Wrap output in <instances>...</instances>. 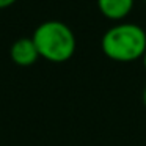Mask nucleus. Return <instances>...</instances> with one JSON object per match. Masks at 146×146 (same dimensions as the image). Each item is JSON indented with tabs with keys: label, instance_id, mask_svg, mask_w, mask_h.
I'll return each instance as SVG.
<instances>
[{
	"label": "nucleus",
	"instance_id": "f03ea898",
	"mask_svg": "<svg viewBox=\"0 0 146 146\" xmlns=\"http://www.w3.org/2000/svg\"><path fill=\"white\" fill-rule=\"evenodd\" d=\"M39 57L54 63L69 60L76 52V36L69 25L61 21H46L39 24L32 36Z\"/></svg>",
	"mask_w": 146,
	"mask_h": 146
},
{
	"label": "nucleus",
	"instance_id": "39448f33",
	"mask_svg": "<svg viewBox=\"0 0 146 146\" xmlns=\"http://www.w3.org/2000/svg\"><path fill=\"white\" fill-rule=\"evenodd\" d=\"M16 0H0V10L2 8H7V7H10V5H13Z\"/></svg>",
	"mask_w": 146,
	"mask_h": 146
},
{
	"label": "nucleus",
	"instance_id": "0eeeda50",
	"mask_svg": "<svg viewBox=\"0 0 146 146\" xmlns=\"http://www.w3.org/2000/svg\"><path fill=\"white\" fill-rule=\"evenodd\" d=\"M143 101H145V105H146V88H145V93H143Z\"/></svg>",
	"mask_w": 146,
	"mask_h": 146
},
{
	"label": "nucleus",
	"instance_id": "7ed1b4c3",
	"mask_svg": "<svg viewBox=\"0 0 146 146\" xmlns=\"http://www.w3.org/2000/svg\"><path fill=\"white\" fill-rule=\"evenodd\" d=\"M11 60L19 66H30L38 60L39 54L32 38H19L10 49Z\"/></svg>",
	"mask_w": 146,
	"mask_h": 146
},
{
	"label": "nucleus",
	"instance_id": "20e7f679",
	"mask_svg": "<svg viewBox=\"0 0 146 146\" xmlns=\"http://www.w3.org/2000/svg\"><path fill=\"white\" fill-rule=\"evenodd\" d=\"M135 0H98V8L110 21H121L132 11Z\"/></svg>",
	"mask_w": 146,
	"mask_h": 146
},
{
	"label": "nucleus",
	"instance_id": "f257e3e1",
	"mask_svg": "<svg viewBox=\"0 0 146 146\" xmlns=\"http://www.w3.org/2000/svg\"><path fill=\"white\" fill-rule=\"evenodd\" d=\"M101 49L113 61H135L146 52V32L137 24H116L104 33Z\"/></svg>",
	"mask_w": 146,
	"mask_h": 146
},
{
	"label": "nucleus",
	"instance_id": "423d86ee",
	"mask_svg": "<svg viewBox=\"0 0 146 146\" xmlns=\"http://www.w3.org/2000/svg\"><path fill=\"white\" fill-rule=\"evenodd\" d=\"M143 64H145V69H146V52H145V55H143Z\"/></svg>",
	"mask_w": 146,
	"mask_h": 146
},
{
	"label": "nucleus",
	"instance_id": "6e6552de",
	"mask_svg": "<svg viewBox=\"0 0 146 146\" xmlns=\"http://www.w3.org/2000/svg\"><path fill=\"white\" fill-rule=\"evenodd\" d=\"M145 2H146V0H145Z\"/></svg>",
	"mask_w": 146,
	"mask_h": 146
}]
</instances>
